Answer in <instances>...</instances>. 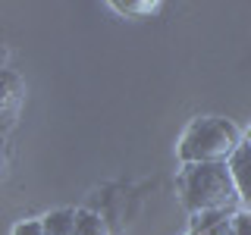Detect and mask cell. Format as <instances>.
I'll use <instances>...</instances> for the list:
<instances>
[{
    "label": "cell",
    "mask_w": 251,
    "mask_h": 235,
    "mask_svg": "<svg viewBox=\"0 0 251 235\" xmlns=\"http://www.w3.org/2000/svg\"><path fill=\"white\" fill-rule=\"evenodd\" d=\"M179 191L192 213L235 210L242 201L229 163H185L179 172Z\"/></svg>",
    "instance_id": "1"
},
{
    "label": "cell",
    "mask_w": 251,
    "mask_h": 235,
    "mask_svg": "<svg viewBox=\"0 0 251 235\" xmlns=\"http://www.w3.org/2000/svg\"><path fill=\"white\" fill-rule=\"evenodd\" d=\"M242 147V132L223 116H204L185 129L179 141L182 163H229V157Z\"/></svg>",
    "instance_id": "2"
},
{
    "label": "cell",
    "mask_w": 251,
    "mask_h": 235,
    "mask_svg": "<svg viewBox=\"0 0 251 235\" xmlns=\"http://www.w3.org/2000/svg\"><path fill=\"white\" fill-rule=\"evenodd\" d=\"M22 100H25V85L16 72H0V135L6 129H13L16 119H19Z\"/></svg>",
    "instance_id": "3"
},
{
    "label": "cell",
    "mask_w": 251,
    "mask_h": 235,
    "mask_svg": "<svg viewBox=\"0 0 251 235\" xmlns=\"http://www.w3.org/2000/svg\"><path fill=\"white\" fill-rule=\"evenodd\" d=\"M239 210H207L192 216L195 235H232V219Z\"/></svg>",
    "instance_id": "4"
},
{
    "label": "cell",
    "mask_w": 251,
    "mask_h": 235,
    "mask_svg": "<svg viewBox=\"0 0 251 235\" xmlns=\"http://www.w3.org/2000/svg\"><path fill=\"white\" fill-rule=\"evenodd\" d=\"M229 169H232V179H235L242 201L251 204V141H242V147L229 157Z\"/></svg>",
    "instance_id": "5"
},
{
    "label": "cell",
    "mask_w": 251,
    "mask_h": 235,
    "mask_svg": "<svg viewBox=\"0 0 251 235\" xmlns=\"http://www.w3.org/2000/svg\"><path fill=\"white\" fill-rule=\"evenodd\" d=\"M75 226H78V210H53L44 216L47 235H75Z\"/></svg>",
    "instance_id": "6"
},
{
    "label": "cell",
    "mask_w": 251,
    "mask_h": 235,
    "mask_svg": "<svg viewBox=\"0 0 251 235\" xmlns=\"http://www.w3.org/2000/svg\"><path fill=\"white\" fill-rule=\"evenodd\" d=\"M75 235H110V232H107V223L98 213H91V210H78Z\"/></svg>",
    "instance_id": "7"
},
{
    "label": "cell",
    "mask_w": 251,
    "mask_h": 235,
    "mask_svg": "<svg viewBox=\"0 0 251 235\" xmlns=\"http://www.w3.org/2000/svg\"><path fill=\"white\" fill-rule=\"evenodd\" d=\"M113 10H120L126 16H151L160 10L157 0H113Z\"/></svg>",
    "instance_id": "8"
},
{
    "label": "cell",
    "mask_w": 251,
    "mask_h": 235,
    "mask_svg": "<svg viewBox=\"0 0 251 235\" xmlns=\"http://www.w3.org/2000/svg\"><path fill=\"white\" fill-rule=\"evenodd\" d=\"M13 235H47L44 219H28V223H19L13 229Z\"/></svg>",
    "instance_id": "9"
},
{
    "label": "cell",
    "mask_w": 251,
    "mask_h": 235,
    "mask_svg": "<svg viewBox=\"0 0 251 235\" xmlns=\"http://www.w3.org/2000/svg\"><path fill=\"white\" fill-rule=\"evenodd\" d=\"M232 235H251V210H239V213H235Z\"/></svg>",
    "instance_id": "10"
},
{
    "label": "cell",
    "mask_w": 251,
    "mask_h": 235,
    "mask_svg": "<svg viewBox=\"0 0 251 235\" xmlns=\"http://www.w3.org/2000/svg\"><path fill=\"white\" fill-rule=\"evenodd\" d=\"M6 169H10V151H6L3 138H0V182L6 179Z\"/></svg>",
    "instance_id": "11"
},
{
    "label": "cell",
    "mask_w": 251,
    "mask_h": 235,
    "mask_svg": "<svg viewBox=\"0 0 251 235\" xmlns=\"http://www.w3.org/2000/svg\"><path fill=\"white\" fill-rule=\"evenodd\" d=\"M3 63H6V47L0 44V72H3Z\"/></svg>",
    "instance_id": "12"
},
{
    "label": "cell",
    "mask_w": 251,
    "mask_h": 235,
    "mask_svg": "<svg viewBox=\"0 0 251 235\" xmlns=\"http://www.w3.org/2000/svg\"><path fill=\"white\" fill-rule=\"evenodd\" d=\"M248 141H251V132H248Z\"/></svg>",
    "instance_id": "13"
}]
</instances>
